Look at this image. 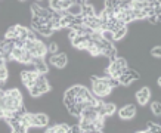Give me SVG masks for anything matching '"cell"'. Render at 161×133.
Segmentation results:
<instances>
[{"instance_id": "1", "label": "cell", "mask_w": 161, "mask_h": 133, "mask_svg": "<svg viewBox=\"0 0 161 133\" xmlns=\"http://www.w3.org/2000/svg\"><path fill=\"white\" fill-rule=\"evenodd\" d=\"M90 81H92V92L95 96L98 98H105V96H109L112 92L111 86H109V79L107 77H99V75H92L90 77Z\"/></svg>"}, {"instance_id": "2", "label": "cell", "mask_w": 161, "mask_h": 133, "mask_svg": "<svg viewBox=\"0 0 161 133\" xmlns=\"http://www.w3.org/2000/svg\"><path fill=\"white\" fill-rule=\"evenodd\" d=\"M24 49L30 50L31 55H33L34 58H44V56L47 55V44H44L40 39L34 40V42H31V40H25Z\"/></svg>"}, {"instance_id": "3", "label": "cell", "mask_w": 161, "mask_h": 133, "mask_svg": "<svg viewBox=\"0 0 161 133\" xmlns=\"http://www.w3.org/2000/svg\"><path fill=\"white\" fill-rule=\"evenodd\" d=\"M39 71H36V69H22L21 71V81L24 84V87L30 89L33 87L36 84V80L39 77Z\"/></svg>"}, {"instance_id": "4", "label": "cell", "mask_w": 161, "mask_h": 133, "mask_svg": "<svg viewBox=\"0 0 161 133\" xmlns=\"http://www.w3.org/2000/svg\"><path fill=\"white\" fill-rule=\"evenodd\" d=\"M49 62L53 65L55 68L62 69L67 67V64H68V56H67V53H64V52H58V53L50 55Z\"/></svg>"}, {"instance_id": "5", "label": "cell", "mask_w": 161, "mask_h": 133, "mask_svg": "<svg viewBox=\"0 0 161 133\" xmlns=\"http://www.w3.org/2000/svg\"><path fill=\"white\" fill-rule=\"evenodd\" d=\"M135 98H136L137 105H141V107H145V105H148L149 99H151V89H149V87H141V89H137L136 95H135Z\"/></svg>"}, {"instance_id": "6", "label": "cell", "mask_w": 161, "mask_h": 133, "mask_svg": "<svg viewBox=\"0 0 161 133\" xmlns=\"http://www.w3.org/2000/svg\"><path fill=\"white\" fill-rule=\"evenodd\" d=\"M136 115V105L135 103H126L118 111V117L121 120H133Z\"/></svg>"}, {"instance_id": "7", "label": "cell", "mask_w": 161, "mask_h": 133, "mask_svg": "<svg viewBox=\"0 0 161 133\" xmlns=\"http://www.w3.org/2000/svg\"><path fill=\"white\" fill-rule=\"evenodd\" d=\"M90 39V36H75L74 39H71V46L75 47V49H80L83 50L86 47V43H87V40Z\"/></svg>"}, {"instance_id": "8", "label": "cell", "mask_w": 161, "mask_h": 133, "mask_svg": "<svg viewBox=\"0 0 161 133\" xmlns=\"http://www.w3.org/2000/svg\"><path fill=\"white\" fill-rule=\"evenodd\" d=\"M50 118L47 114L44 113H37L36 114V120H34V127H46L49 124Z\"/></svg>"}, {"instance_id": "9", "label": "cell", "mask_w": 161, "mask_h": 133, "mask_svg": "<svg viewBox=\"0 0 161 133\" xmlns=\"http://www.w3.org/2000/svg\"><path fill=\"white\" fill-rule=\"evenodd\" d=\"M80 118H86L89 121H95V120L98 118V113H96V109L93 108V107H89V108H84L83 111H81Z\"/></svg>"}, {"instance_id": "10", "label": "cell", "mask_w": 161, "mask_h": 133, "mask_svg": "<svg viewBox=\"0 0 161 133\" xmlns=\"http://www.w3.org/2000/svg\"><path fill=\"white\" fill-rule=\"evenodd\" d=\"M39 34H42V36H44V37H50V36H53V33H55V30L50 27L49 24H47V21H46V24H43V25H40L39 28L36 30Z\"/></svg>"}, {"instance_id": "11", "label": "cell", "mask_w": 161, "mask_h": 133, "mask_svg": "<svg viewBox=\"0 0 161 133\" xmlns=\"http://www.w3.org/2000/svg\"><path fill=\"white\" fill-rule=\"evenodd\" d=\"M80 129H81V132L84 133H89V132H95V124L93 121H89L86 118H80Z\"/></svg>"}, {"instance_id": "12", "label": "cell", "mask_w": 161, "mask_h": 133, "mask_svg": "<svg viewBox=\"0 0 161 133\" xmlns=\"http://www.w3.org/2000/svg\"><path fill=\"white\" fill-rule=\"evenodd\" d=\"M117 111V105L114 102H103V113L105 117H112Z\"/></svg>"}, {"instance_id": "13", "label": "cell", "mask_w": 161, "mask_h": 133, "mask_svg": "<svg viewBox=\"0 0 161 133\" xmlns=\"http://www.w3.org/2000/svg\"><path fill=\"white\" fill-rule=\"evenodd\" d=\"M127 34V27H121V28H114L112 30V36H114V42H120L126 37Z\"/></svg>"}, {"instance_id": "14", "label": "cell", "mask_w": 161, "mask_h": 133, "mask_svg": "<svg viewBox=\"0 0 161 133\" xmlns=\"http://www.w3.org/2000/svg\"><path fill=\"white\" fill-rule=\"evenodd\" d=\"M95 6L90 5V3H83L81 5V16H86V18H89V16H93L95 15Z\"/></svg>"}, {"instance_id": "15", "label": "cell", "mask_w": 161, "mask_h": 133, "mask_svg": "<svg viewBox=\"0 0 161 133\" xmlns=\"http://www.w3.org/2000/svg\"><path fill=\"white\" fill-rule=\"evenodd\" d=\"M15 28H16V34H18V39H22V40H27V36H28V30L27 27L21 24H16L15 25Z\"/></svg>"}, {"instance_id": "16", "label": "cell", "mask_w": 161, "mask_h": 133, "mask_svg": "<svg viewBox=\"0 0 161 133\" xmlns=\"http://www.w3.org/2000/svg\"><path fill=\"white\" fill-rule=\"evenodd\" d=\"M149 6V0H132V9L143 10Z\"/></svg>"}, {"instance_id": "17", "label": "cell", "mask_w": 161, "mask_h": 133, "mask_svg": "<svg viewBox=\"0 0 161 133\" xmlns=\"http://www.w3.org/2000/svg\"><path fill=\"white\" fill-rule=\"evenodd\" d=\"M121 0H103V9L107 10H112L115 8H120Z\"/></svg>"}, {"instance_id": "18", "label": "cell", "mask_w": 161, "mask_h": 133, "mask_svg": "<svg viewBox=\"0 0 161 133\" xmlns=\"http://www.w3.org/2000/svg\"><path fill=\"white\" fill-rule=\"evenodd\" d=\"M69 15H73V16H78V15H81V5L80 3H71L68 9H67Z\"/></svg>"}, {"instance_id": "19", "label": "cell", "mask_w": 161, "mask_h": 133, "mask_svg": "<svg viewBox=\"0 0 161 133\" xmlns=\"http://www.w3.org/2000/svg\"><path fill=\"white\" fill-rule=\"evenodd\" d=\"M46 21L47 19H43V18H40V16H37V15H33V16H31V28L37 30L40 25L46 24Z\"/></svg>"}, {"instance_id": "20", "label": "cell", "mask_w": 161, "mask_h": 133, "mask_svg": "<svg viewBox=\"0 0 161 133\" xmlns=\"http://www.w3.org/2000/svg\"><path fill=\"white\" fill-rule=\"evenodd\" d=\"M22 53H24V49H22V47H16V46H15L14 49L10 50L12 59H14V61H16V62H19V61H21V58H22Z\"/></svg>"}, {"instance_id": "21", "label": "cell", "mask_w": 161, "mask_h": 133, "mask_svg": "<svg viewBox=\"0 0 161 133\" xmlns=\"http://www.w3.org/2000/svg\"><path fill=\"white\" fill-rule=\"evenodd\" d=\"M33 59H34V56L31 55V52L27 49H24V53H22V58H21V64H24V65H28L33 62Z\"/></svg>"}, {"instance_id": "22", "label": "cell", "mask_w": 161, "mask_h": 133, "mask_svg": "<svg viewBox=\"0 0 161 133\" xmlns=\"http://www.w3.org/2000/svg\"><path fill=\"white\" fill-rule=\"evenodd\" d=\"M5 39H9V40H16L18 39V34H16V28H15V25H12V27H9V28L6 30Z\"/></svg>"}, {"instance_id": "23", "label": "cell", "mask_w": 161, "mask_h": 133, "mask_svg": "<svg viewBox=\"0 0 161 133\" xmlns=\"http://www.w3.org/2000/svg\"><path fill=\"white\" fill-rule=\"evenodd\" d=\"M151 111L154 115H157V117H160L161 115V105L158 101H155V102H152L151 103Z\"/></svg>"}, {"instance_id": "24", "label": "cell", "mask_w": 161, "mask_h": 133, "mask_svg": "<svg viewBox=\"0 0 161 133\" xmlns=\"http://www.w3.org/2000/svg\"><path fill=\"white\" fill-rule=\"evenodd\" d=\"M56 130H58V133H71V130H69V124H67V123L56 124Z\"/></svg>"}, {"instance_id": "25", "label": "cell", "mask_w": 161, "mask_h": 133, "mask_svg": "<svg viewBox=\"0 0 161 133\" xmlns=\"http://www.w3.org/2000/svg\"><path fill=\"white\" fill-rule=\"evenodd\" d=\"M101 36H102V39L108 40V42H114V36H112L111 30H102V31H101Z\"/></svg>"}, {"instance_id": "26", "label": "cell", "mask_w": 161, "mask_h": 133, "mask_svg": "<svg viewBox=\"0 0 161 133\" xmlns=\"http://www.w3.org/2000/svg\"><path fill=\"white\" fill-rule=\"evenodd\" d=\"M59 52V44L56 43V42H52V43L47 46V53L53 55V53H58Z\"/></svg>"}, {"instance_id": "27", "label": "cell", "mask_w": 161, "mask_h": 133, "mask_svg": "<svg viewBox=\"0 0 161 133\" xmlns=\"http://www.w3.org/2000/svg\"><path fill=\"white\" fill-rule=\"evenodd\" d=\"M147 130H148V132H151V133H154V132L158 133L161 130V126H160V124H154L152 121H148V129H147Z\"/></svg>"}, {"instance_id": "28", "label": "cell", "mask_w": 161, "mask_h": 133, "mask_svg": "<svg viewBox=\"0 0 161 133\" xmlns=\"http://www.w3.org/2000/svg\"><path fill=\"white\" fill-rule=\"evenodd\" d=\"M49 8L52 10H61V0H49Z\"/></svg>"}, {"instance_id": "29", "label": "cell", "mask_w": 161, "mask_h": 133, "mask_svg": "<svg viewBox=\"0 0 161 133\" xmlns=\"http://www.w3.org/2000/svg\"><path fill=\"white\" fill-rule=\"evenodd\" d=\"M27 40H31V42H34V40H39V33H37L36 30H28V36H27Z\"/></svg>"}, {"instance_id": "30", "label": "cell", "mask_w": 161, "mask_h": 133, "mask_svg": "<svg viewBox=\"0 0 161 133\" xmlns=\"http://www.w3.org/2000/svg\"><path fill=\"white\" fill-rule=\"evenodd\" d=\"M147 19L149 24L157 25V24H160V15H151V16H147Z\"/></svg>"}, {"instance_id": "31", "label": "cell", "mask_w": 161, "mask_h": 133, "mask_svg": "<svg viewBox=\"0 0 161 133\" xmlns=\"http://www.w3.org/2000/svg\"><path fill=\"white\" fill-rule=\"evenodd\" d=\"M151 55H152V56H155V58H160V56H161V47H160V46H155V47H152Z\"/></svg>"}, {"instance_id": "32", "label": "cell", "mask_w": 161, "mask_h": 133, "mask_svg": "<svg viewBox=\"0 0 161 133\" xmlns=\"http://www.w3.org/2000/svg\"><path fill=\"white\" fill-rule=\"evenodd\" d=\"M69 130H71V133H80L81 132V129H80V124H73V126H69Z\"/></svg>"}, {"instance_id": "33", "label": "cell", "mask_w": 161, "mask_h": 133, "mask_svg": "<svg viewBox=\"0 0 161 133\" xmlns=\"http://www.w3.org/2000/svg\"><path fill=\"white\" fill-rule=\"evenodd\" d=\"M19 2H25V0H19Z\"/></svg>"}]
</instances>
